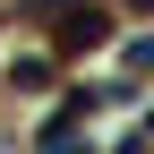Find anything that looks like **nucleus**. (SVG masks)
<instances>
[{
	"instance_id": "nucleus-1",
	"label": "nucleus",
	"mask_w": 154,
	"mask_h": 154,
	"mask_svg": "<svg viewBox=\"0 0 154 154\" xmlns=\"http://www.w3.org/2000/svg\"><path fill=\"white\" fill-rule=\"evenodd\" d=\"M103 34H111V9H94V0H69V9H60V26H51V43H60V51H94Z\"/></svg>"
},
{
	"instance_id": "nucleus-4",
	"label": "nucleus",
	"mask_w": 154,
	"mask_h": 154,
	"mask_svg": "<svg viewBox=\"0 0 154 154\" xmlns=\"http://www.w3.org/2000/svg\"><path fill=\"white\" fill-rule=\"evenodd\" d=\"M120 9H128V17H154V0H120Z\"/></svg>"
},
{
	"instance_id": "nucleus-2",
	"label": "nucleus",
	"mask_w": 154,
	"mask_h": 154,
	"mask_svg": "<svg viewBox=\"0 0 154 154\" xmlns=\"http://www.w3.org/2000/svg\"><path fill=\"white\" fill-rule=\"evenodd\" d=\"M137 77H154V26H146V34H128V43L111 51V86L137 94Z\"/></svg>"
},
{
	"instance_id": "nucleus-3",
	"label": "nucleus",
	"mask_w": 154,
	"mask_h": 154,
	"mask_svg": "<svg viewBox=\"0 0 154 154\" xmlns=\"http://www.w3.org/2000/svg\"><path fill=\"white\" fill-rule=\"evenodd\" d=\"M120 154H154V111H146L137 128H128V146H120Z\"/></svg>"
}]
</instances>
